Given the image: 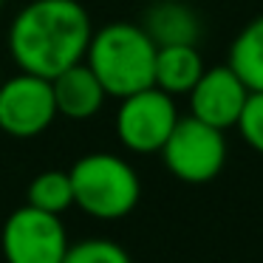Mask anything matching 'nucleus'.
<instances>
[{
    "label": "nucleus",
    "instance_id": "nucleus-1",
    "mask_svg": "<svg viewBox=\"0 0 263 263\" xmlns=\"http://www.w3.org/2000/svg\"><path fill=\"white\" fill-rule=\"evenodd\" d=\"M91 34V14L80 0H31L14 14L6 43L20 71L54 80L85 60Z\"/></svg>",
    "mask_w": 263,
    "mask_h": 263
},
{
    "label": "nucleus",
    "instance_id": "nucleus-2",
    "mask_svg": "<svg viewBox=\"0 0 263 263\" xmlns=\"http://www.w3.org/2000/svg\"><path fill=\"white\" fill-rule=\"evenodd\" d=\"M156 43L139 23H108L88 40L85 65L108 97H130L153 85Z\"/></svg>",
    "mask_w": 263,
    "mask_h": 263
},
{
    "label": "nucleus",
    "instance_id": "nucleus-3",
    "mask_svg": "<svg viewBox=\"0 0 263 263\" xmlns=\"http://www.w3.org/2000/svg\"><path fill=\"white\" fill-rule=\"evenodd\" d=\"M74 206L97 221H119L142 198L139 173L116 153H88L68 170Z\"/></svg>",
    "mask_w": 263,
    "mask_h": 263
},
{
    "label": "nucleus",
    "instance_id": "nucleus-4",
    "mask_svg": "<svg viewBox=\"0 0 263 263\" xmlns=\"http://www.w3.org/2000/svg\"><path fill=\"white\" fill-rule=\"evenodd\" d=\"M159 153L164 159V167L184 184L212 181L227 164L223 130L195 116H178L176 127Z\"/></svg>",
    "mask_w": 263,
    "mask_h": 263
},
{
    "label": "nucleus",
    "instance_id": "nucleus-5",
    "mask_svg": "<svg viewBox=\"0 0 263 263\" xmlns=\"http://www.w3.org/2000/svg\"><path fill=\"white\" fill-rule=\"evenodd\" d=\"M68 232L60 215L23 204L6 218L0 232V252L6 263H63Z\"/></svg>",
    "mask_w": 263,
    "mask_h": 263
},
{
    "label": "nucleus",
    "instance_id": "nucleus-6",
    "mask_svg": "<svg viewBox=\"0 0 263 263\" xmlns=\"http://www.w3.org/2000/svg\"><path fill=\"white\" fill-rule=\"evenodd\" d=\"M178 122L176 99L161 88L150 85L119 99L116 136L133 153H159Z\"/></svg>",
    "mask_w": 263,
    "mask_h": 263
},
{
    "label": "nucleus",
    "instance_id": "nucleus-7",
    "mask_svg": "<svg viewBox=\"0 0 263 263\" xmlns=\"http://www.w3.org/2000/svg\"><path fill=\"white\" fill-rule=\"evenodd\" d=\"M57 119L51 80L20 71L0 82V130L12 139H34Z\"/></svg>",
    "mask_w": 263,
    "mask_h": 263
},
{
    "label": "nucleus",
    "instance_id": "nucleus-8",
    "mask_svg": "<svg viewBox=\"0 0 263 263\" xmlns=\"http://www.w3.org/2000/svg\"><path fill=\"white\" fill-rule=\"evenodd\" d=\"M187 97L190 116L218 127V130H229L238 125L249 88L238 80V74L229 65H215V68H204V74L190 88Z\"/></svg>",
    "mask_w": 263,
    "mask_h": 263
},
{
    "label": "nucleus",
    "instance_id": "nucleus-9",
    "mask_svg": "<svg viewBox=\"0 0 263 263\" xmlns=\"http://www.w3.org/2000/svg\"><path fill=\"white\" fill-rule=\"evenodd\" d=\"M54 91V105H57V116L74 122H88L105 108V88L99 85V80L93 77V71L85 65V60L71 68L60 71L51 80Z\"/></svg>",
    "mask_w": 263,
    "mask_h": 263
},
{
    "label": "nucleus",
    "instance_id": "nucleus-10",
    "mask_svg": "<svg viewBox=\"0 0 263 263\" xmlns=\"http://www.w3.org/2000/svg\"><path fill=\"white\" fill-rule=\"evenodd\" d=\"M139 26L156 46H198L201 40L198 14L181 0H156Z\"/></svg>",
    "mask_w": 263,
    "mask_h": 263
},
{
    "label": "nucleus",
    "instance_id": "nucleus-11",
    "mask_svg": "<svg viewBox=\"0 0 263 263\" xmlns=\"http://www.w3.org/2000/svg\"><path fill=\"white\" fill-rule=\"evenodd\" d=\"M204 60L198 46H159L156 48L153 85L170 97H187L190 88L204 74Z\"/></svg>",
    "mask_w": 263,
    "mask_h": 263
},
{
    "label": "nucleus",
    "instance_id": "nucleus-12",
    "mask_svg": "<svg viewBox=\"0 0 263 263\" xmlns=\"http://www.w3.org/2000/svg\"><path fill=\"white\" fill-rule=\"evenodd\" d=\"M227 65L249 91H263V14L238 31L229 46Z\"/></svg>",
    "mask_w": 263,
    "mask_h": 263
},
{
    "label": "nucleus",
    "instance_id": "nucleus-13",
    "mask_svg": "<svg viewBox=\"0 0 263 263\" xmlns=\"http://www.w3.org/2000/svg\"><path fill=\"white\" fill-rule=\"evenodd\" d=\"M26 204L37 206L51 215H63L74 206V190H71L68 170H43L26 187Z\"/></svg>",
    "mask_w": 263,
    "mask_h": 263
},
{
    "label": "nucleus",
    "instance_id": "nucleus-14",
    "mask_svg": "<svg viewBox=\"0 0 263 263\" xmlns=\"http://www.w3.org/2000/svg\"><path fill=\"white\" fill-rule=\"evenodd\" d=\"M63 263H133L127 249L108 238H88L80 243H68Z\"/></svg>",
    "mask_w": 263,
    "mask_h": 263
},
{
    "label": "nucleus",
    "instance_id": "nucleus-15",
    "mask_svg": "<svg viewBox=\"0 0 263 263\" xmlns=\"http://www.w3.org/2000/svg\"><path fill=\"white\" fill-rule=\"evenodd\" d=\"M235 127L240 130L243 142L263 156V91H249Z\"/></svg>",
    "mask_w": 263,
    "mask_h": 263
},
{
    "label": "nucleus",
    "instance_id": "nucleus-16",
    "mask_svg": "<svg viewBox=\"0 0 263 263\" xmlns=\"http://www.w3.org/2000/svg\"><path fill=\"white\" fill-rule=\"evenodd\" d=\"M3 6H6V0H0V12H3Z\"/></svg>",
    "mask_w": 263,
    "mask_h": 263
}]
</instances>
